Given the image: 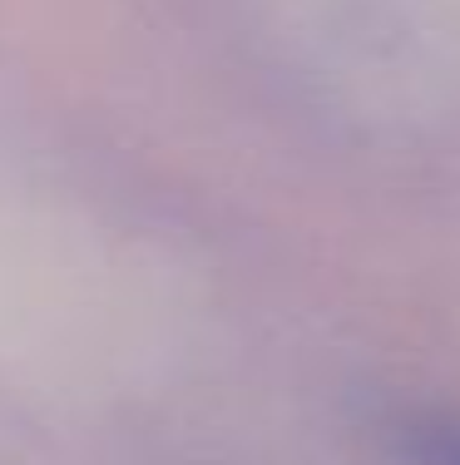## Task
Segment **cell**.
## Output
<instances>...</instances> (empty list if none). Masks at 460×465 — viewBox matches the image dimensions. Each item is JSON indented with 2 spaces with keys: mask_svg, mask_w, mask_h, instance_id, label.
Segmentation results:
<instances>
[{
  "mask_svg": "<svg viewBox=\"0 0 460 465\" xmlns=\"http://www.w3.org/2000/svg\"><path fill=\"white\" fill-rule=\"evenodd\" d=\"M411 456L421 465H460V426L426 420L411 430Z\"/></svg>",
  "mask_w": 460,
  "mask_h": 465,
  "instance_id": "6da1fadb",
  "label": "cell"
}]
</instances>
